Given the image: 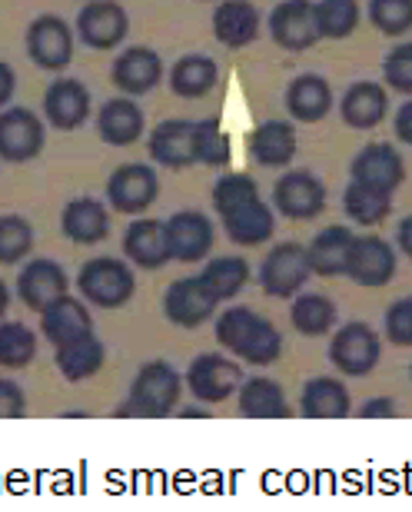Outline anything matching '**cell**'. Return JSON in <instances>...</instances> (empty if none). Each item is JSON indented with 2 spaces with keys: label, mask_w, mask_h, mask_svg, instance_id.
Returning <instances> with one entry per match:
<instances>
[{
  "label": "cell",
  "mask_w": 412,
  "mask_h": 512,
  "mask_svg": "<svg viewBox=\"0 0 412 512\" xmlns=\"http://www.w3.org/2000/svg\"><path fill=\"white\" fill-rule=\"evenodd\" d=\"M216 343L253 366H270L283 356V333L266 316L253 313L250 306H233V310L220 313Z\"/></svg>",
  "instance_id": "cell-1"
},
{
  "label": "cell",
  "mask_w": 412,
  "mask_h": 512,
  "mask_svg": "<svg viewBox=\"0 0 412 512\" xmlns=\"http://www.w3.org/2000/svg\"><path fill=\"white\" fill-rule=\"evenodd\" d=\"M180 373L173 370L167 360H153L143 363L140 373L133 376L127 399L117 406V416H130V419H167L177 413L180 406Z\"/></svg>",
  "instance_id": "cell-2"
},
{
  "label": "cell",
  "mask_w": 412,
  "mask_h": 512,
  "mask_svg": "<svg viewBox=\"0 0 412 512\" xmlns=\"http://www.w3.org/2000/svg\"><path fill=\"white\" fill-rule=\"evenodd\" d=\"M133 290H137L133 270L117 256L87 260L77 273V293L100 310H120L123 303L133 300Z\"/></svg>",
  "instance_id": "cell-3"
},
{
  "label": "cell",
  "mask_w": 412,
  "mask_h": 512,
  "mask_svg": "<svg viewBox=\"0 0 412 512\" xmlns=\"http://www.w3.org/2000/svg\"><path fill=\"white\" fill-rule=\"evenodd\" d=\"M379 356H383L379 333L363 320L343 323L329 340V363L346 376H369L376 370Z\"/></svg>",
  "instance_id": "cell-4"
},
{
  "label": "cell",
  "mask_w": 412,
  "mask_h": 512,
  "mask_svg": "<svg viewBox=\"0 0 412 512\" xmlns=\"http://www.w3.org/2000/svg\"><path fill=\"white\" fill-rule=\"evenodd\" d=\"M24 44H27V57L34 60L40 70L60 74V70H67L70 60H74V27L57 14H40L30 20Z\"/></svg>",
  "instance_id": "cell-5"
},
{
  "label": "cell",
  "mask_w": 412,
  "mask_h": 512,
  "mask_svg": "<svg viewBox=\"0 0 412 512\" xmlns=\"http://www.w3.org/2000/svg\"><path fill=\"white\" fill-rule=\"evenodd\" d=\"M47 124L30 107H4L0 110V160L30 163L44 153Z\"/></svg>",
  "instance_id": "cell-6"
},
{
  "label": "cell",
  "mask_w": 412,
  "mask_h": 512,
  "mask_svg": "<svg viewBox=\"0 0 412 512\" xmlns=\"http://www.w3.org/2000/svg\"><path fill=\"white\" fill-rule=\"evenodd\" d=\"M160 197V180L150 163H123L107 180V203L117 213L140 217Z\"/></svg>",
  "instance_id": "cell-7"
},
{
  "label": "cell",
  "mask_w": 412,
  "mask_h": 512,
  "mask_svg": "<svg viewBox=\"0 0 412 512\" xmlns=\"http://www.w3.org/2000/svg\"><path fill=\"white\" fill-rule=\"evenodd\" d=\"M77 37L84 40L90 50H117L130 34V17L120 0H87L77 14Z\"/></svg>",
  "instance_id": "cell-8"
},
{
  "label": "cell",
  "mask_w": 412,
  "mask_h": 512,
  "mask_svg": "<svg viewBox=\"0 0 412 512\" xmlns=\"http://www.w3.org/2000/svg\"><path fill=\"white\" fill-rule=\"evenodd\" d=\"M313 276L309 270V256L303 243H280L266 253V260L260 266V290L276 300H290L306 286V280Z\"/></svg>",
  "instance_id": "cell-9"
},
{
  "label": "cell",
  "mask_w": 412,
  "mask_h": 512,
  "mask_svg": "<svg viewBox=\"0 0 412 512\" xmlns=\"http://www.w3.org/2000/svg\"><path fill=\"white\" fill-rule=\"evenodd\" d=\"M399 270V256L393 250V243L383 237H353L346 256V273L353 283L379 290V286L393 283Z\"/></svg>",
  "instance_id": "cell-10"
},
{
  "label": "cell",
  "mask_w": 412,
  "mask_h": 512,
  "mask_svg": "<svg viewBox=\"0 0 412 512\" xmlns=\"http://www.w3.org/2000/svg\"><path fill=\"white\" fill-rule=\"evenodd\" d=\"M349 173H353V183L396 197V190L406 180V160L393 143H366L349 163Z\"/></svg>",
  "instance_id": "cell-11"
},
{
  "label": "cell",
  "mask_w": 412,
  "mask_h": 512,
  "mask_svg": "<svg viewBox=\"0 0 412 512\" xmlns=\"http://www.w3.org/2000/svg\"><path fill=\"white\" fill-rule=\"evenodd\" d=\"M273 207L286 220H316L326 210V187L309 170H286L273 183Z\"/></svg>",
  "instance_id": "cell-12"
},
{
  "label": "cell",
  "mask_w": 412,
  "mask_h": 512,
  "mask_svg": "<svg viewBox=\"0 0 412 512\" xmlns=\"http://www.w3.org/2000/svg\"><path fill=\"white\" fill-rule=\"evenodd\" d=\"M240 383H243L240 363H233L230 356H223V353H203L190 363V370H187L190 393L206 406L226 403V399L240 389Z\"/></svg>",
  "instance_id": "cell-13"
},
{
  "label": "cell",
  "mask_w": 412,
  "mask_h": 512,
  "mask_svg": "<svg viewBox=\"0 0 412 512\" xmlns=\"http://www.w3.org/2000/svg\"><path fill=\"white\" fill-rule=\"evenodd\" d=\"M216 293L203 283V276H187V280H173L163 293V313L173 326L183 330H197L216 313Z\"/></svg>",
  "instance_id": "cell-14"
},
{
  "label": "cell",
  "mask_w": 412,
  "mask_h": 512,
  "mask_svg": "<svg viewBox=\"0 0 412 512\" xmlns=\"http://www.w3.org/2000/svg\"><path fill=\"white\" fill-rule=\"evenodd\" d=\"M167 230L170 260L177 263H203L213 250V223L200 210H180L170 220H163Z\"/></svg>",
  "instance_id": "cell-15"
},
{
  "label": "cell",
  "mask_w": 412,
  "mask_h": 512,
  "mask_svg": "<svg viewBox=\"0 0 412 512\" xmlns=\"http://www.w3.org/2000/svg\"><path fill=\"white\" fill-rule=\"evenodd\" d=\"M266 27H270L273 44L290 50V54H303V50L316 47L319 40L313 0H283V4H276Z\"/></svg>",
  "instance_id": "cell-16"
},
{
  "label": "cell",
  "mask_w": 412,
  "mask_h": 512,
  "mask_svg": "<svg viewBox=\"0 0 412 512\" xmlns=\"http://www.w3.org/2000/svg\"><path fill=\"white\" fill-rule=\"evenodd\" d=\"M110 77H113V87H117L123 97H143L160 87L163 57L153 47H127L113 60Z\"/></svg>",
  "instance_id": "cell-17"
},
{
  "label": "cell",
  "mask_w": 412,
  "mask_h": 512,
  "mask_svg": "<svg viewBox=\"0 0 412 512\" xmlns=\"http://www.w3.org/2000/svg\"><path fill=\"white\" fill-rule=\"evenodd\" d=\"M94 100L90 90L74 77H60L44 90V120L54 130H77L87 124Z\"/></svg>",
  "instance_id": "cell-18"
},
{
  "label": "cell",
  "mask_w": 412,
  "mask_h": 512,
  "mask_svg": "<svg viewBox=\"0 0 412 512\" xmlns=\"http://www.w3.org/2000/svg\"><path fill=\"white\" fill-rule=\"evenodd\" d=\"M67 290H70V280H67L64 266L54 263V260H30L17 276L20 303L34 313H44L47 306L64 300Z\"/></svg>",
  "instance_id": "cell-19"
},
{
  "label": "cell",
  "mask_w": 412,
  "mask_h": 512,
  "mask_svg": "<svg viewBox=\"0 0 412 512\" xmlns=\"http://www.w3.org/2000/svg\"><path fill=\"white\" fill-rule=\"evenodd\" d=\"M339 117L353 130H376L389 117V90L376 80H356L339 97Z\"/></svg>",
  "instance_id": "cell-20"
},
{
  "label": "cell",
  "mask_w": 412,
  "mask_h": 512,
  "mask_svg": "<svg viewBox=\"0 0 412 512\" xmlns=\"http://www.w3.org/2000/svg\"><path fill=\"white\" fill-rule=\"evenodd\" d=\"M123 256L127 263L140 266V270H160L170 263V247H167V230L160 220L153 217H137L123 230Z\"/></svg>",
  "instance_id": "cell-21"
},
{
  "label": "cell",
  "mask_w": 412,
  "mask_h": 512,
  "mask_svg": "<svg viewBox=\"0 0 412 512\" xmlns=\"http://www.w3.org/2000/svg\"><path fill=\"white\" fill-rule=\"evenodd\" d=\"M213 37L223 47L243 50L260 37V10L253 0H220L213 10Z\"/></svg>",
  "instance_id": "cell-22"
},
{
  "label": "cell",
  "mask_w": 412,
  "mask_h": 512,
  "mask_svg": "<svg viewBox=\"0 0 412 512\" xmlns=\"http://www.w3.org/2000/svg\"><path fill=\"white\" fill-rule=\"evenodd\" d=\"M143 130H147V117L133 97L120 94L97 110V137L107 147H130L143 137Z\"/></svg>",
  "instance_id": "cell-23"
},
{
  "label": "cell",
  "mask_w": 412,
  "mask_h": 512,
  "mask_svg": "<svg viewBox=\"0 0 412 512\" xmlns=\"http://www.w3.org/2000/svg\"><path fill=\"white\" fill-rule=\"evenodd\" d=\"M147 153L160 167H170V170L193 167V120L173 117L157 124L147 140Z\"/></svg>",
  "instance_id": "cell-24"
},
{
  "label": "cell",
  "mask_w": 412,
  "mask_h": 512,
  "mask_svg": "<svg viewBox=\"0 0 412 512\" xmlns=\"http://www.w3.org/2000/svg\"><path fill=\"white\" fill-rule=\"evenodd\" d=\"M333 104H336L333 87L319 74H300L286 87V114H290L296 124H319V120L329 117Z\"/></svg>",
  "instance_id": "cell-25"
},
{
  "label": "cell",
  "mask_w": 412,
  "mask_h": 512,
  "mask_svg": "<svg viewBox=\"0 0 412 512\" xmlns=\"http://www.w3.org/2000/svg\"><path fill=\"white\" fill-rule=\"evenodd\" d=\"M220 220H223L226 237L233 243H240V247H260V243L273 240V233H276V213L266 207L260 197L226 210Z\"/></svg>",
  "instance_id": "cell-26"
},
{
  "label": "cell",
  "mask_w": 412,
  "mask_h": 512,
  "mask_svg": "<svg viewBox=\"0 0 412 512\" xmlns=\"http://www.w3.org/2000/svg\"><path fill=\"white\" fill-rule=\"evenodd\" d=\"M60 230H64L67 240L80 243V247H94V243L107 240L110 213L94 197H77L67 203L64 213H60Z\"/></svg>",
  "instance_id": "cell-27"
},
{
  "label": "cell",
  "mask_w": 412,
  "mask_h": 512,
  "mask_svg": "<svg viewBox=\"0 0 412 512\" xmlns=\"http://www.w3.org/2000/svg\"><path fill=\"white\" fill-rule=\"evenodd\" d=\"M40 333L47 336V343L54 346H64V343H74L80 336L94 333V320H90V310L74 296H64V300H57L54 306H47L44 313H40Z\"/></svg>",
  "instance_id": "cell-28"
},
{
  "label": "cell",
  "mask_w": 412,
  "mask_h": 512,
  "mask_svg": "<svg viewBox=\"0 0 412 512\" xmlns=\"http://www.w3.org/2000/svg\"><path fill=\"white\" fill-rule=\"evenodd\" d=\"M296 157V127L286 120H263L250 133V160L260 167H286Z\"/></svg>",
  "instance_id": "cell-29"
},
{
  "label": "cell",
  "mask_w": 412,
  "mask_h": 512,
  "mask_svg": "<svg viewBox=\"0 0 412 512\" xmlns=\"http://www.w3.org/2000/svg\"><path fill=\"white\" fill-rule=\"evenodd\" d=\"M236 406L243 419H290V403H286L283 386L270 376H253L236 389Z\"/></svg>",
  "instance_id": "cell-30"
},
{
  "label": "cell",
  "mask_w": 412,
  "mask_h": 512,
  "mask_svg": "<svg viewBox=\"0 0 412 512\" xmlns=\"http://www.w3.org/2000/svg\"><path fill=\"white\" fill-rule=\"evenodd\" d=\"M300 413L306 419H346L353 413L349 403V389L336 380V376H313L303 386Z\"/></svg>",
  "instance_id": "cell-31"
},
{
  "label": "cell",
  "mask_w": 412,
  "mask_h": 512,
  "mask_svg": "<svg viewBox=\"0 0 412 512\" xmlns=\"http://www.w3.org/2000/svg\"><path fill=\"white\" fill-rule=\"evenodd\" d=\"M220 84V67L206 54H183L170 67V90L183 100H200Z\"/></svg>",
  "instance_id": "cell-32"
},
{
  "label": "cell",
  "mask_w": 412,
  "mask_h": 512,
  "mask_svg": "<svg viewBox=\"0 0 412 512\" xmlns=\"http://www.w3.org/2000/svg\"><path fill=\"white\" fill-rule=\"evenodd\" d=\"M356 233L349 227H333L319 230L313 243L306 247V256H309V270L316 276H343L346 273V256H349V243H353Z\"/></svg>",
  "instance_id": "cell-33"
},
{
  "label": "cell",
  "mask_w": 412,
  "mask_h": 512,
  "mask_svg": "<svg viewBox=\"0 0 412 512\" xmlns=\"http://www.w3.org/2000/svg\"><path fill=\"white\" fill-rule=\"evenodd\" d=\"M103 360H107V350H103V340L97 333H87L74 343L57 346V370L64 373V380L70 383L90 380L94 373H100Z\"/></svg>",
  "instance_id": "cell-34"
},
{
  "label": "cell",
  "mask_w": 412,
  "mask_h": 512,
  "mask_svg": "<svg viewBox=\"0 0 412 512\" xmlns=\"http://www.w3.org/2000/svg\"><path fill=\"white\" fill-rule=\"evenodd\" d=\"M290 323L303 336H326L339 323V310L323 293H296L290 306Z\"/></svg>",
  "instance_id": "cell-35"
},
{
  "label": "cell",
  "mask_w": 412,
  "mask_h": 512,
  "mask_svg": "<svg viewBox=\"0 0 412 512\" xmlns=\"http://www.w3.org/2000/svg\"><path fill=\"white\" fill-rule=\"evenodd\" d=\"M313 17L319 40H346L356 34L363 7H359V0H316Z\"/></svg>",
  "instance_id": "cell-36"
},
{
  "label": "cell",
  "mask_w": 412,
  "mask_h": 512,
  "mask_svg": "<svg viewBox=\"0 0 412 512\" xmlns=\"http://www.w3.org/2000/svg\"><path fill=\"white\" fill-rule=\"evenodd\" d=\"M343 210L359 227H379V223L393 213V197L379 190H369L363 183H349L343 190Z\"/></svg>",
  "instance_id": "cell-37"
},
{
  "label": "cell",
  "mask_w": 412,
  "mask_h": 512,
  "mask_svg": "<svg viewBox=\"0 0 412 512\" xmlns=\"http://www.w3.org/2000/svg\"><path fill=\"white\" fill-rule=\"evenodd\" d=\"M230 157H233V143L220 120H213V117L193 120V163H203V167H226Z\"/></svg>",
  "instance_id": "cell-38"
},
{
  "label": "cell",
  "mask_w": 412,
  "mask_h": 512,
  "mask_svg": "<svg viewBox=\"0 0 412 512\" xmlns=\"http://www.w3.org/2000/svg\"><path fill=\"white\" fill-rule=\"evenodd\" d=\"M203 283L216 293V300H230L250 280V263L243 256H216L203 266Z\"/></svg>",
  "instance_id": "cell-39"
},
{
  "label": "cell",
  "mask_w": 412,
  "mask_h": 512,
  "mask_svg": "<svg viewBox=\"0 0 412 512\" xmlns=\"http://www.w3.org/2000/svg\"><path fill=\"white\" fill-rule=\"evenodd\" d=\"M37 353V336L17 320L0 323V370H24Z\"/></svg>",
  "instance_id": "cell-40"
},
{
  "label": "cell",
  "mask_w": 412,
  "mask_h": 512,
  "mask_svg": "<svg viewBox=\"0 0 412 512\" xmlns=\"http://www.w3.org/2000/svg\"><path fill=\"white\" fill-rule=\"evenodd\" d=\"M34 250V227L20 213L0 217V266H14Z\"/></svg>",
  "instance_id": "cell-41"
},
{
  "label": "cell",
  "mask_w": 412,
  "mask_h": 512,
  "mask_svg": "<svg viewBox=\"0 0 412 512\" xmlns=\"http://www.w3.org/2000/svg\"><path fill=\"white\" fill-rule=\"evenodd\" d=\"M366 17L379 34L403 37L412 30V0H369Z\"/></svg>",
  "instance_id": "cell-42"
},
{
  "label": "cell",
  "mask_w": 412,
  "mask_h": 512,
  "mask_svg": "<svg viewBox=\"0 0 412 512\" xmlns=\"http://www.w3.org/2000/svg\"><path fill=\"white\" fill-rule=\"evenodd\" d=\"M253 197H260V190H256V180L250 173H223V177L213 183V207L220 217L226 210L240 207V203Z\"/></svg>",
  "instance_id": "cell-43"
},
{
  "label": "cell",
  "mask_w": 412,
  "mask_h": 512,
  "mask_svg": "<svg viewBox=\"0 0 412 512\" xmlns=\"http://www.w3.org/2000/svg\"><path fill=\"white\" fill-rule=\"evenodd\" d=\"M383 80H386V90H396V94L412 97V40H409V44L393 47L386 54Z\"/></svg>",
  "instance_id": "cell-44"
},
{
  "label": "cell",
  "mask_w": 412,
  "mask_h": 512,
  "mask_svg": "<svg viewBox=\"0 0 412 512\" xmlns=\"http://www.w3.org/2000/svg\"><path fill=\"white\" fill-rule=\"evenodd\" d=\"M383 330H386V340L393 346H403V350L412 346V296H403V300H396L389 306Z\"/></svg>",
  "instance_id": "cell-45"
},
{
  "label": "cell",
  "mask_w": 412,
  "mask_h": 512,
  "mask_svg": "<svg viewBox=\"0 0 412 512\" xmlns=\"http://www.w3.org/2000/svg\"><path fill=\"white\" fill-rule=\"evenodd\" d=\"M27 413V396L14 380L0 376V419H20Z\"/></svg>",
  "instance_id": "cell-46"
},
{
  "label": "cell",
  "mask_w": 412,
  "mask_h": 512,
  "mask_svg": "<svg viewBox=\"0 0 412 512\" xmlns=\"http://www.w3.org/2000/svg\"><path fill=\"white\" fill-rule=\"evenodd\" d=\"M396 413H399V406L393 396H373L359 406V416L363 419H393Z\"/></svg>",
  "instance_id": "cell-47"
},
{
  "label": "cell",
  "mask_w": 412,
  "mask_h": 512,
  "mask_svg": "<svg viewBox=\"0 0 412 512\" xmlns=\"http://www.w3.org/2000/svg\"><path fill=\"white\" fill-rule=\"evenodd\" d=\"M393 133H396V140H399V143H409V147H412V97L406 100L403 107L396 110V117H393Z\"/></svg>",
  "instance_id": "cell-48"
},
{
  "label": "cell",
  "mask_w": 412,
  "mask_h": 512,
  "mask_svg": "<svg viewBox=\"0 0 412 512\" xmlns=\"http://www.w3.org/2000/svg\"><path fill=\"white\" fill-rule=\"evenodd\" d=\"M17 94V74L7 60H0V110L10 107V100Z\"/></svg>",
  "instance_id": "cell-49"
},
{
  "label": "cell",
  "mask_w": 412,
  "mask_h": 512,
  "mask_svg": "<svg viewBox=\"0 0 412 512\" xmlns=\"http://www.w3.org/2000/svg\"><path fill=\"white\" fill-rule=\"evenodd\" d=\"M396 247L412 260V213H409L406 220H399V227H396Z\"/></svg>",
  "instance_id": "cell-50"
},
{
  "label": "cell",
  "mask_w": 412,
  "mask_h": 512,
  "mask_svg": "<svg viewBox=\"0 0 412 512\" xmlns=\"http://www.w3.org/2000/svg\"><path fill=\"white\" fill-rule=\"evenodd\" d=\"M180 416L183 419H206L210 413H206V403H203V406H180Z\"/></svg>",
  "instance_id": "cell-51"
},
{
  "label": "cell",
  "mask_w": 412,
  "mask_h": 512,
  "mask_svg": "<svg viewBox=\"0 0 412 512\" xmlns=\"http://www.w3.org/2000/svg\"><path fill=\"white\" fill-rule=\"evenodd\" d=\"M7 306H10V293H7V286H4V280H0V316L7 313Z\"/></svg>",
  "instance_id": "cell-52"
},
{
  "label": "cell",
  "mask_w": 412,
  "mask_h": 512,
  "mask_svg": "<svg viewBox=\"0 0 412 512\" xmlns=\"http://www.w3.org/2000/svg\"><path fill=\"white\" fill-rule=\"evenodd\" d=\"M409 380H412V366H409Z\"/></svg>",
  "instance_id": "cell-53"
}]
</instances>
